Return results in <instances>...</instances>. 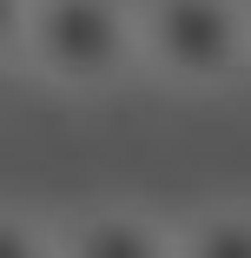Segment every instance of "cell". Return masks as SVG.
Listing matches in <instances>:
<instances>
[{
	"label": "cell",
	"instance_id": "obj_2",
	"mask_svg": "<svg viewBox=\"0 0 251 258\" xmlns=\"http://www.w3.org/2000/svg\"><path fill=\"white\" fill-rule=\"evenodd\" d=\"M139 73L179 93H225L251 73V0H132Z\"/></svg>",
	"mask_w": 251,
	"mask_h": 258
},
{
	"label": "cell",
	"instance_id": "obj_5",
	"mask_svg": "<svg viewBox=\"0 0 251 258\" xmlns=\"http://www.w3.org/2000/svg\"><path fill=\"white\" fill-rule=\"evenodd\" d=\"M0 258H60V238L33 225L27 212H7L0 205Z\"/></svg>",
	"mask_w": 251,
	"mask_h": 258
},
{
	"label": "cell",
	"instance_id": "obj_6",
	"mask_svg": "<svg viewBox=\"0 0 251 258\" xmlns=\"http://www.w3.org/2000/svg\"><path fill=\"white\" fill-rule=\"evenodd\" d=\"M27 7L33 0H0V67L20 60V40H27Z\"/></svg>",
	"mask_w": 251,
	"mask_h": 258
},
{
	"label": "cell",
	"instance_id": "obj_4",
	"mask_svg": "<svg viewBox=\"0 0 251 258\" xmlns=\"http://www.w3.org/2000/svg\"><path fill=\"white\" fill-rule=\"evenodd\" d=\"M179 258H251V205H205L172 232Z\"/></svg>",
	"mask_w": 251,
	"mask_h": 258
},
{
	"label": "cell",
	"instance_id": "obj_3",
	"mask_svg": "<svg viewBox=\"0 0 251 258\" xmlns=\"http://www.w3.org/2000/svg\"><path fill=\"white\" fill-rule=\"evenodd\" d=\"M53 238H60V258H179L172 225L152 219V212H139V205H99V212H79Z\"/></svg>",
	"mask_w": 251,
	"mask_h": 258
},
{
	"label": "cell",
	"instance_id": "obj_1",
	"mask_svg": "<svg viewBox=\"0 0 251 258\" xmlns=\"http://www.w3.org/2000/svg\"><path fill=\"white\" fill-rule=\"evenodd\" d=\"M20 67L60 93H106L139 73V7L132 0H33Z\"/></svg>",
	"mask_w": 251,
	"mask_h": 258
}]
</instances>
